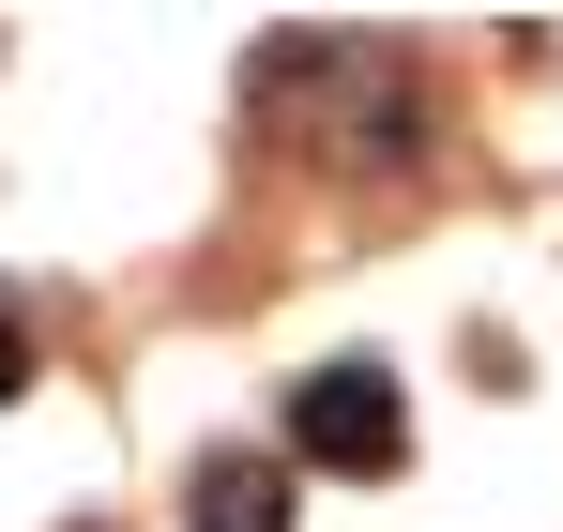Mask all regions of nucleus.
<instances>
[{
  "label": "nucleus",
  "instance_id": "obj_1",
  "mask_svg": "<svg viewBox=\"0 0 563 532\" xmlns=\"http://www.w3.org/2000/svg\"><path fill=\"white\" fill-rule=\"evenodd\" d=\"M289 442L320 456V472H396V456H411V411H396L380 365H320V380L289 396Z\"/></svg>",
  "mask_w": 563,
  "mask_h": 532
},
{
  "label": "nucleus",
  "instance_id": "obj_2",
  "mask_svg": "<svg viewBox=\"0 0 563 532\" xmlns=\"http://www.w3.org/2000/svg\"><path fill=\"white\" fill-rule=\"evenodd\" d=\"M198 532H289V472L275 456H198Z\"/></svg>",
  "mask_w": 563,
  "mask_h": 532
},
{
  "label": "nucleus",
  "instance_id": "obj_3",
  "mask_svg": "<svg viewBox=\"0 0 563 532\" xmlns=\"http://www.w3.org/2000/svg\"><path fill=\"white\" fill-rule=\"evenodd\" d=\"M15 380H31V320L0 304V396H15Z\"/></svg>",
  "mask_w": 563,
  "mask_h": 532
}]
</instances>
